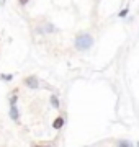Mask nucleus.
Listing matches in <instances>:
<instances>
[{
  "instance_id": "obj_11",
  "label": "nucleus",
  "mask_w": 139,
  "mask_h": 147,
  "mask_svg": "<svg viewBox=\"0 0 139 147\" xmlns=\"http://www.w3.org/2000/svg\"><path fill=\"white\" fill-rule=\"evenodd\" d=\"M28 2H30V0H18V3H20V5H26Z\"/></svg>"
},
{
  "instance_id": "obj_6",
  "label": "nucleus",
  "mask_w": 139,
  "mask_h": 147,
  "mask_svg": "<svg viewBox=\"0 0 139 147\" xmlns=\"http://www.w3.org/2000/svg\"><path fill=\"white\" fill-rule=\"evenodd\" d=\"M16 101H18V88H15L11 92L10 95V105H16Z\"/></svg>"
},
{
  "instance_id": "obj_3",
  "label": "nucleus",
  "mask_w": 139,
  "mask_h": 147,
  "mask_svg": "<svg viewBox=\"0 0 139 147\" xmlns=\"http://www.w3.org/2000/svg\"><path fill=\"white\" fill-rule=\"evenodd\" d=\"M64 124H65V118H64V116H57V118L53 121V127L56 129V131L62 129V127H64Z\"/></svg>"
},
{
  "instance_id": "obj_5",
  "label": "nucleus",
  "mask_w": 139,
  "mask_h": 147,
  "mask_svg": "<svg viewBox=\"0 0 139 147\" xmlns=\"http://www.w3.org/2000/svg\"><path fill=\"white\" fill-rule=\"evenodd\" d=\"M49 101H51V105H53V108H56V110H59V108H61V101H59L57 95H51V98H49Z\"/></svg>"
},
{
  "instance_id": "obj_9",
  "label": "nucleus",
  "mask_w": 139,
  "mask_h": 147,
  "mask_svg": "<svg viewBox=\"0 0 139 147\" xmlns=\"http://www.w3.org/2000/svg\"><path fill=\"white\" fill-rule=\"evenodd\" d=\"M128 13H129V8H123V10L118 13V16H119V18H126V16H128Z\"/></svg>"
},
{
  "instance_id": "obj_1",
  "label": "nucleus",
  "mask_w": 139,
  "mask_h": 147,
  "mask_svg": "<svg viewBox=\"0 0 139 147\" xmlns=\"http://www.w3.org/2000/svg\"><path fill=\"white\" fill-rule=\"evenodd\" d=\"M74 44H75V49H77V51H80V53L88 51V49L93 46V36H92L90 33L82 31V33H79V34L75 36Z\"/></svg>"
},
{
  "instance_id": "obj_8",
  "label": "nucleus",
  "mask_w": 139,
  "mask_h": 147,
  "mask_svg": "<svg viewBox=\"0 0 139 147\" xmlns=\"http://www.w3.org/2000/svg\"><path fill=\"white\" fill-rule=\"evenodd\" d=\"M13 79V74H2L0 75V80H3V82H10Z\"/></svg>"
},
{
  "instance_id": "obj_2",
  "label": "nucleus",
  "mask_w": 139,
  "mask_h": 147,
  "mask_svg": "<svg viewBox=\"0 0 139 147\" xmlns=\"http://www.w3.org/2000/svg\"><path fill=\"white\" fill-rule=\"evenodd\" d=\"M23 84H25V87H28L30 90L39 88V80H38V77H34V75H28V77H25V79H23Z\"/></svg>"
},
{
  "instance_id": "obj_4",
  "label": "nucleus",
  "mask_w": 139,
  "mask_h": 147,
  "mask_svg": "<svg viewBox=\"0 0 139 147\" xmlns=\"http://www.w3.org/2000/svg\"><path fill=\"white\" fill-rule=\"evenodd\" d=\"M8 116H10L13 121H18L20 119V111L16 108V105H10V110H8Z\"/></svg>"
},
{
  "instance_id": "obj_12",
  "label": "nucleus",
  "mask_w": 139,
  "mask_h": 147,
  "mask_svg": "<svg viewBox=\"0 0 139 147\" xmlns=\"http://www.w3.org/2000/svg\"><path fill=\"white\" fill-rule=\"evenodd\" d=\"M0 3H2V5H3V3H5V0H2V2H0Z\"/></svg>"
},
{
  "instance_id": "obj_7",
  "label": "nucleus",
  "mask_w": 139,
  "mask_h": 147,
  "mask_svg": "<svg viewBox=\"0 0 139 147\" xmlns=\"http://www.w3.org/2000/svg\"><path fill=\"white\" fill-rule=\"evenodd\" d=\"M116 147H133V142H129V141H118L116 142Z\"/></svg>"
},
{
  "instance_id": "obj_10",
  "label": "nucleus",
  "mask_w": 139,
  "mask_h": 147,
  "mask_svg": "<svg viewBox=\"0 0 139 147\" xmlns=\"http://www.w3.org/2000/svg\"><path fill=\"white\" fill-rule=\"evenodd\" d=\"M31 147H53V146H43V144H31Z\"/></svg>"
},
{
  "instance_id": "obj_13",
  "label": "nucleus",
  "mask_w": 139,
  "mask_h": 147,
  "mask_svg": "<svg viewBox=\"0 0 139 147\" xmlns=\"http://www.w3.org/2000/svg\"><path fill=\"white\" fill-rule=\"evenodd\" d=\"M136 146H138V147H139V142H136Z\"/></svg>"
}]
</instances>
